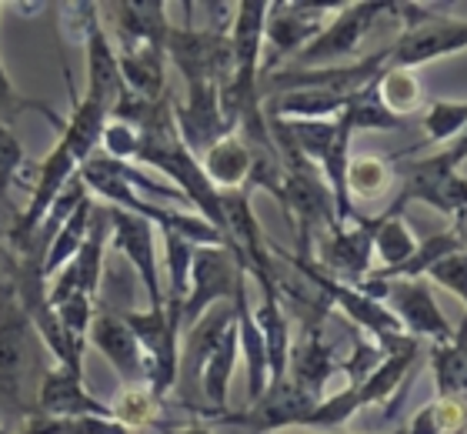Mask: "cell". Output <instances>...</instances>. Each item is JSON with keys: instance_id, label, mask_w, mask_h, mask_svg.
Masks as SVG:
<instances>
[{"instance_id": "32", "label": "cell", "mask_w": 467, "mask_h": 434, "mask_svg": "<svg viewBox=\"0 0 467 434\" xmlns=\"http://www.w3.org/2000/svg\"><path fill=\"white\" fill-rule=\"evenodd\" d=\"M0 434H7V431H4V428H0Z\"/></svg>"}, {"instance_id": "13", "label": "cell", "mask_w": 467, "mask_h": 434, "mask_svg": "<svg viewBox=\"0 0 467 434\" xmlns=\"http://www.w3.org/2000/svg\"><path fill=\"white\" fill-rule=\"evenodd\" d=\"M37 415L54 421H78V418H100L114 421L110 405L98 401L84 387V375H70L64 367H50L37 391Z\"/></svg>"}, {"instance_id": "10", "label": "cell", "mask_w": 467, "mask_h": 434, "mask_svg": "<svg viewBox=\"0 0 467 434\" xmlns=\"http://www.w3.org/2000/svg\"><path fill=\"white\" fill-rule=\"evenodd\" d=\"M317 405H321L317 397H311L304 387L284 377L277 385H267V391L247 411H227V415L217 418L214 425H241L254 434H271L277 428L304 425Z\"/></svg>"}, {"instance_id": "12", "label": "cell", "mask_w": 467, "mask_h": 434, "mask_svg": "<svg viewBox=\"0 0 467 434\" xmlns=\"http://www.w3.org/2000/svg\"><path fill=\"white\" fill-rule=\"evenodd\" d=\"M88 338H90V344L98 347L100 355L117 367L124 387L144 385V357H140L134 331L127 328V321L120 318V308L94 304V318H90Z\"/></svg>"}, {"instance_id": "26", "label": "cell", "mask_w": 467, "mask_h": 434, "mask_svg": "<svg viewBox=\"0 0 467 434\" xmlns=\"http://www.w3.org/2000/svg\"><path fill=\"white\" fill-rule=\"evenodd\" d=\"M161 408H164V401H157V397L140 385V387H124L120 401L110 405V411H114L117 425H124L134 431V428H140V425H157V421H161Z\"/></svg>"}, {"instance_id": "19", "label": "cell", "mask_w": 467, "mask_h": 434, "mask_svg": "<svg viewBox=\"0 0 467 434\" xmlns=\"http://www.w3.org/2000/svg\"><path fill=\"white\" fill-rule=\"evenodd\" d=\"M94 207H98V197H84V201L70 211L67 221L60 224V231L54 234V241H50L47 254H44V268H40L44 270V281L54 278L60 268H67L70 260H74V254L80 251V244L88 238V224H90Z\"/></svg>"}, {"instance_id": "28", "label": "cell", "mask_w": 467, "mask_h": 434, "mask_svg": "<svg viewBox=\"0 0 467 434\" xmlns=\"http://www.w3.org/2000/svg\"><path fill=\"white\" fill-rule=\"evenodd\" d=\"M100 144H104V157H110V161H127V157H134V151H137V131L127 124H117V121H108L104 134H100Z\"/></svg>"}, {"instance_id": "14", "label": "cell", "mask_w": 467, "mask_h": 434, "mask_svg": "<svg viewBox=\"0 0 467 434\" xmlns=\"http://www.w3.org/2000/svg\"><path fill=\"white\" fill-rule=\"evenodd\" d=\"M408 194L398 191L394 204L384 211V221H380L378 234H374V258L380 260V268H374L368 278H384V274H394L398 268H404L414 251H418V234L410 231V224L404 221V207H408Z\"/></svg>"}, {"instance_id": "30", "label": "cell", "mask_w": 467, "mask_h": 434, "mask_svg": "<svg viewBox=\"0 0 467 434\" xmlns=\"http://www.w3.org/2000/svg\"><path fill=\"white\" fill-rule=\"evenodd\" d=\"M150 428H157L161 434H211V425H204V421H191L187 428H171V425H150Z\"/></svg>"}, {"instance_id": "4", "label": "cell", "mask_w": 467, "mask_h": 434, "mask_svg": "<svg viewBox=\"0 0 467 434\" xmlns=\"http://www.w3.org/2000/svg\"><path fill=\"white\" fill-rule=\"evenodd\" d=\"M164 58H171L184 84H217L227 87L234 74V48L231 34H211L194 27H167Z\"/></svg>"}, {"instance_id": "16", "label": "cell", "mask_w": 467, "mask_h": 434, "mask_svg": "<svg viewBox=\"0 0 467 434\" xmlns=\"http://www.w3.org/2000/svg\"><path fill=\"white\" fill-rule=\"evenodd\" d=\"M234 314H237V344L244 351V361H247V401H257V397L267 391L271 385V375H267V351H264V338L257 324H254V311L247 304V278L237 284L234 291Z\"/></svg>"}, {"instance_id": "8", "label": "cell", "mask_w": 467, "mask_h": 434, "mask_svg": "<svg viewBox=\"0 0 467 434\" xmlns=\"http://www.w3.org/2000/svg\"><path fill=\"white\" fill-rule=\"evenodd\" d=\"M400 171V191L408 194V201H424L428 207L441 214L458 217L467 207V181L461 171L448 161V154H431L420 161H408V164L394 167Z\"/></svg>"}, {"instance_id": "2", "label": "cell", "mask_w": 467, "mask_h": 434, "mask_svg": "<svg viewBox=\"0 0 467 434\" xmlns=\"http://www.w3.org/2000/svg\"><path fill=\"white\" fill-rule=\"evenodd\" d=\"M358 291H364L368 298H374L378 304L398 318V324L404 328V334H410L414 341H431V344H444L451 341L454 328L448 324V318L441 314L438 301L431 294L428 281L424 278H364L354 284Z\"/></svg>"}, {"instance_id": "25", "label": "cell", "mask_w": 467, "mask_h": 434, "mask_svg": "<svg viewBox=\"0 0 467 434\" xmlns=\"http://www.w3.org/2000/svg\"><path fill=\"white\" fill-rule=\"evenodd\" d=\"M431 144H451L467 127V101H434L420 121Z\"/></svg>"}, {"instance_id": "31", "label": "cell", "mask_w": 467, "mask_h": 434, "mask_svg": "<svg viewBox=\"0 0 467 434\" xmlns=\"http://www.w3.org/2000/svg\"><path fill=\"white\" fill-rule=\"evenodd\" d=\"M458 434H467V418H464V425L458 428Z\"/></svg>"}, {"instance_id": "20", "label": "cell", "mask_w": 467, "mask_h": 434, "mask_svg": "<svg viewBox=\"0 0 467 434\" xmlns=\"http://www.w3.org/2000/svg\"><path fill=\"white\" fill-rule=\"evenodd\" d=\"M24 161H27V154L14 137V131L7 124H0V241L14 231V224L20 217V211H14V204H10V187H14V177H17Z\"/></svg>"}, {"instance_id": "5", "label": "cell", "mask_w": 467, "mask_h": 434, "mask_svg": "<svg viewBox=\"0 0 467 434\" xmlns=\"http://www.w3.org/2000/svg\"><path fill=\"white\" fill-rule=\"evenodd\" d=\"M247 278L241 264L234 260L227 248H194V260H191V291L181 308V334L191 324L204 318L214 304L234 301L237 284Z\"/></svg>"}, {"instance_id": "24", "label": "cell", "mask_w": 467, "mask_h": 434, "mask_svg": "<svg viewBox=\"0 0 467 434\" xmlns=\"http://www.w3.org/2000/svg\"><path fill=\"white\" fill-rule=\"evenodd\" d=\"M390 171H394V164L384 161V157H378V154L350 157L348 161L350 201H354V197H378V194L390 184Z\"/></svg>"}, {"instance_id": "18", "label": "cell", "mask_w": 467, "mask_h": 434, "mask_svg": "<svg viewBox=\"0 0 467 434\" xmlns=\"http://www.w3.org/2000/svg\"><path fill=\"white\" fill-rule=\"evenodd\" d=\"M201 171L207 174V181L214 184L217 191H237L247 184V174H251V151L244 147L241 137L231 134L201 157Z\"/></svg>"}, {"instance_id": "3", "label": "cell", "mask_w": 467, "mask_h": 434, "mask_svg": "<svg viewBox=\"0 0 467 434\" xmlns=\"http://www.w3.org/2000/svg\"><path fill=\"white\" fill-rule=\"evenodd\" d=\"M388 17V4H348L334 10V20L324 24V30L307 44V48L291 58V68H337L341 60L354 64L360 60V44L378 20Z\"/></svg>"}, {"instance_id": "22", "label": "cell", "mask_w": 467, "mask_h": 434, "mask_svg": "<svg viewBox=\"0 0 467 434\" xmlns=\"http://www.w3.org/2000/svg\"><path fill=\"white\" fill-rule=\"evenodd\" d=\"M464 418H467V405L451 401V397H434L431 405L420 408L418 415L400 428V434H458V428L464 425Z\"/></svg>"}, {"instance_id": "23", "label": "cell", "mask_w": 467, "mask_h": 434, "mask_svg": "<svg viewBox=\"0 0 467 434\" xmlns=\"http://www.w3.org/2000/svg\"><path fill=\"white\" fill-rule=\"evenodd\" d=\"M378 94H380V101H384V107H388L394 117H400V121H408L410 111H418V107L424 104L420 84L410 70H384L378 84Z\"/></svg>"}, {"instance_id": "15", "label": "cell", "mask_w": 467, "mask_h": 434, "mask_svg": "<svg viewBox=\"0 0 467 434\" xmlns=\"http://www.w3.org/2000/svg\"><path fill=\"white\" fill-rule=\"evenodd\" d=\"M108 10L117 17V48L144 44V48L164 50L167 27H171L164 4H110Z\"/></svg>"}, {"instance_id": "17", "label": "cell", "mask_w": 467, "mask_h": 434, "mask_svg": "<svg viewBox=\"0 0 467 434\" xmlns=\"http://www.w3.org/2000/svg\"><path fill=\"white\" fill-rule=\"evenodd\" d=\"M431 371H434V387L438 397H451L467 405V314L444 344H431Z\"/></svg>"}, {"instance_id": "11", "label": "cell", "mask_w": 467, "mask_h": 434, "mask_svg": "<svg viewBox=\"0 0 467 434\" xmlns=\"http://www.w3.org/2000/svg\"><path fill=\"white\" fill-rule=\"evenodd\" d=\"M108 221L114 234V251L124 254L137 268V278L144 284L150 311L164 308V291H161V270H157V251H154V224L144 221L140 214H130L124 207H110L108 204Z\"/></svg>"}, {"instance_id": "29", "label": "cell", "mask_w": 467, "mask_h": 434, "mask_svg": "<svg viewBox=\"0 0 467 434\" xmlns=\"http://www.w3.org/2000/svg\"><path fill=\"white\" fill-rule=\"evenodd\" d=\"M27 107H37L30 104V101H24V97L14 90V84H10L7 70H4V64H0V124H14V117L20 114V111H27Z\"/></svg>"}, {"instance_id": "1", "label": "cell", "mask_w": 467, "mask_h": 434, "mask_svg": "<svg viewBox=\"0 0 467 434\" xmlns=\"http://www.w3.org/2000/svg\"><path fill=\"white\" fill-rule=\"evenodd\" d=\"M50 367V351L0 270V421L24 428L37 418V391Z\"/></svg>"}, {"instance_id": "7", "label": "cell", "mask_w": 467, "mask_h": 434, "mask_svg": "<svg viewBox=\"0 0 467 434\" xmlns=\"http://www.w3.org/2000/svg\"><path fill=\"white\" fill-rule=\"evenodd\" d=\"M467 50V20L434 14L418 27L398 34V40L388 48V70H414L431 60L451 58Z\"/></svg>"}, {"instance_id": "27", "label": "cell", "mask_w": 467, "mask_h": 434, "mask_svg": "<svg viewBox=\"0 0 467 434\" xmlns=\"http://www.w3.org/2000/svg\"><path fill=\"white\" fill-rule=\"evenodd\" d=\"M424 281H434L441 288H448L451 294H458L467 304V248H458L448 258H441L438 264H431Z\"/></svg>"}, {"instance_id": "21", "label": "cell", "mask_w": 467, "mask_h": 434, "mask_svg": "<svg viewBox=\"0 0 467 434\" xmlns=\"http://www.w3.org/2000/svg\"><path fill=\"white\" fill-rule=\"evenodd\" d=\"M378 84H380V78L370 80L364 90H358V94L348 101L344 114H348L350 127H354V131H404L408 121L394 117L388 107H384V101H380V94H378Z\"/></svg>"}, {"instance_id": "9", "label": "cell", "mask_w": 467, "mask_h": 434, "mask_svg": "<svg viewBox=\"0 0 467 434\" xmlns=\"http://www.w3.org/2000/svg\"><path fill=\"white\" fill-rule=\"evenodd\" d=\"M174 127L181 144L201 161V157L217 144L231 137V124L221 111V87L217 84H191L184 101H174Z\"/></svg>"}, {"instance_id": "6", "label": "cell", "mask_w": 467, "mask_h": 434, "mask_svg": "<svg viewBox=\"0 0 467 434\" xmlns=\"http://www.w3.org/2000/svg\"><path fill=\"white\" fill-rule=\"evenodd\" d=\"M337 7L327 4H267V20H264V44H267V58H261V78L271 74L281 60L297 58L307 44L327 24V14Z\"/></svg>"}]
</instances>
